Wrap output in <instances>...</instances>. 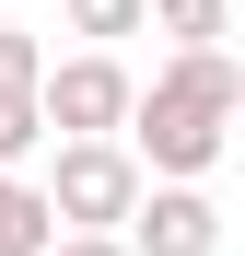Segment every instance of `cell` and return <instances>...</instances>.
I'll use <instances>...</instances> for the list:
<instances>
[{
  "instance_id": "6da1fadb",
  "label": "cell",
  "mask_w": 245,
  "mask_h": 256,
  "mask_svg": "<svg viewBox=\"0 0 245 256\" xmlns=\"http://www.w3.org/2000/svg\"><path fill=\"white\" fill-rule=\"evenodd\" d=\"M140 198H152V175H140L129 140H59V163H47V210H59V233H129Z\"/></svg>"
},
{
  "instance_id": "ba28073f",
  "label": "cell",
  "mask_w": 245,
  "mask_h": 256,
  "mask_svg": "<svg viewBox=\"0 0 245 256\" xmlns=\"http://www.w3.org/2000/svg\"><path fill=\"white\" fill-rule=\"evenodd\" d=\"M152 24L175 35V47H222L233 35V0H152Z\"/></svg>"
},
{
  "instance_id": "30bf717a",
  "label": "cell",
  "mask_w": 245,
  "mask_h": 256,
  "mask_svg": "<svg viewBox=\"0 0 245 256\" xmlns=\"http://www.w3.org/2000/svg\"><path fill=\"white\" fill-rule=\"evenodd\" d=\"M47 47H35V24H0V82H24V94H47Z\"/></svg>"
},
{
  "instance_id": "9c48e42d",
  "label": "cell",
  "mask_w": 245,
  "mask_h": 256,
  "mask_svg": "<svg viewBox=\"0 0 245 256\" xmlns=\"http://www.w3.org/2000/svg\"><path fill=\"white\" fill-rule=\"evenodd\" d=\"M140 24H152V0H70V35H94V47H117Z\"/></svg>"
},
{
  "instance_id": "3957f363",
  "label": "cell",
  "mask_w": 245,
  "mask_h": 256,
  "mask_svg": "<svg viewBox=\"0 0 245 256\" xmlns=\"http://www.w3.org/2000/svg\"><path fill=\"white\" fill-rule=\"evenodd\" d=\"M129 116H140V82L117 70L105 47H82V58L47 70V128H59V140H117Z\"/></svg>"
},
{
  "instance_id": "5b68a950",
  "label": "cell",
  "mask_w": 245,
  "mask_h": 256,
  "mask_svg": "<svg viewBox=\"0 0 245 256\" xmlns=\"http://www.w3.org/2000/svg\"><path fill=\"white\" fill-rule=\"evenodd\" d=\"M152 82L187 94V105H210V116H245V58H222V47H175Z\"/></svg>"
},
{
  "instance_id": "52a82bcc",
  "label": "cell",
  "mask_w": 245,
  "mask_h": 256,
  "mask_svg": "<svg viewBox=\"0 0 245 256\" xmlns=\"http://www.w3.org/2000/svg\"><path fill=\"white\" fill-rule=\"evenodd\" d=\"M59 128H47V94H24V82H0V175H12L24 152H47Z\"/></svg>"
},
{
  "instance_id": "8992f818",
  "label": "cell",
  "mask_w": 245,
  "mask_h": 256,
  "mask_svg": "<svg viewBox=\"0 0 245 256\" xmlns=\"http://www.w3.org/2000/svg\"><path fill=\"white\" fill-rule=\"evenodd\" d=\"M47 244H59V210H47V186L0 175V256H47Z\"/></svg>"
},
{
  "instance_id": "277c9868",
  "label": "cell",
  "mask_w": 245,
  "mask_h": 256,
  "mask_svg": "<svg viewBox=\"0 0 245 256\" xmlns=\"http://www.w3.org/2000/svg\"><path fill=\"white\" fill-rule=\"evenodd\" d=\"M129 256H222V210L198 186H152L129 210Z\"/></svg>"
},
{
  "instance_id": "8fae6325",
  "label": "cell",
  "mask_w": 245,
  "mask_h": 256,
  "mask_svg": "<svg viewBox=\"0 0 245 256\" xmlns=\"http://www.w3.org/2000/svg\"><path fill=\"white\" fill-rule=\"evenodd\" d=\"M47 256H129V233H59Z\"/></svg>"
},
{
  "instance_id": "7a4b0ae2",
  "label": "cell",
  "mask_w": 245,
  "mask_h": 256,
  "mask_svg": "<svg viewBox=\"0 0 245 256\" xmlns=\"http://www.w3.org/2000/svg\"><path fill=\"white\" fill-rule=\"evenodd\" d=\"M222 140H233V116H210V105H187V94H163V82H140V116H129V152H140V175H163V186H198L222 163Z\"/></svg>"
}]
</instances>
